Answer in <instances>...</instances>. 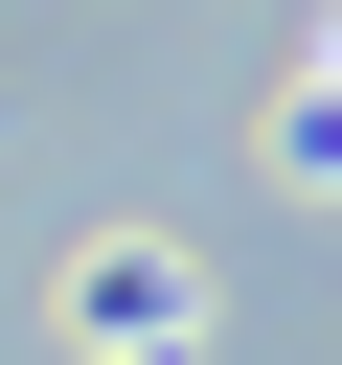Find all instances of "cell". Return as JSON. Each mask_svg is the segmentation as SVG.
<instances>
[{"label":"cell","instance_id":"6da1fadb","mask_svg":"<svg viewBox=\"0 0 342 365\" xmlns=\"http://www.w3.org/2000/svg\"><path fill=\"white\" fill-rule=\"evenodd\" d=\"M68 319H91V342H114V365H160V342H182V319H205V297H182V251H137V228H114V251H91V274H68Z\"/></svg>","mask_w":342,"mask_h":365},{"label":"cell","instance_id":"7a4b0ae2","mask_svg":"<svg viewBox=\"0 0 342 365\" xmlns=\"http://www.w3.org/2000/svg\"><path fill=\"white\" fill-rule=\"evenodd\" d=\"M274 160H296V182H342V23L296 46V91H274Z\"/></svg>","mask_w":342,"mask_h":365}]
</instances>
